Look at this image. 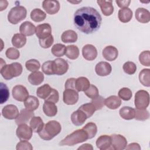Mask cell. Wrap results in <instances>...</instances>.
<instances>
[{
    "mask_svg": "<svg viewBox=\"0 0 150 150\" xmlns=\"http://www.w3.org/2000/svg\"><path fill=\"white\" fill-rule=\"evenodd\" d=\"M74 24L81 32L91 34L97 31L101 26L102 18L100 13L90 6L78 9L74 14Z\"/></svg>",
    "mask_w": 150,
    "mask_h": 150,
    "instance_id": "6da1fadb",
    "label": "cell"
},
{
    "mask_svg": "<svg viewBox=\"0 0 150 150\" xmlns=\"http://www.w3.org/2000/svg\"><path fill=\"white\" fill-rule=\"evenodd\" d=\"M62 129L60 124L55 120H52L47 122L43 128L38 134L39 137L46 141L52 139L55 136L58 135Z\"/></svg>",
    "mask_w": 150,
    "mask_h": 150,
    "instance_id": "7a4b0ae2",
    "label": "cell"
},
{
    "mask_svg": "<svg viewBox=\"0 0 150 150\" xmlns=\"http://www.w3.org/2000/svg\"><path fill=\"white\" fill-rule=\"evenodd\" d=\"M88 139L86 132L83 129H77L66 137L60 142V146H73L76 144L83 142Z\"/></svg>",
    "mask_w": 150,
    "mask_h": 150,
    "instance_id": "3957f363",
    "label": "cell"
},
{
    "mask_svg": "<svg viewBox=\"0 0 150 150\" xmlns=\"http://www.w3.org/2000/svg\"><path fill=\"white\" fill-rule=\"evenodd\" d=\"M22 64L18 62H14L1 67L0 72L4 79L9 80L13 77L19 76L22 74Z\"/></svg>",
    "mask_w": 150,
    "mask_h": 150,
    "instance_id": "277c9868",
    "label": "cell"
},
{
    "mask_svg": "<svg viewBox=\"0 0 150 150\" xmlns=\"http://www.w3.org/2000/svg\"><path fill=\"white\" fill-rule=\"evenodd\" d=\"M27 11L23 6H16L13 7L8 13V20L13 25L17 24L26 17Z\"/></svg>",
    "mask_w": 150,
    "mask_h": 150,
    "instance_id": "5b68a950",
    "label": "cell"
},
{
    "mask_svg": "<svg viewBox=\"0 0 150 150\" xmlns=\"http://www.w3.org/2000/svg\"><path fill=\"white\" fill-rule=\"evenodd\" d=\"M135 106L137 109H146L149 104V94L148 91L141 90L135 94Z\"/></svg>",
    "mask_w": 150,
    "mask_h": 150,
    "instance_id": "8992f818",
    "label": "cell"
},
{
    "mask_svg": "<svg viewBox=\"0 0 150 150\" xmlns=\"http://www.w3.org/2000/svg\"><path fill=\"white\" fill-rule=\"evenodd\" d=\"M111 139V145L110 149L114 150H122L127 145L126 138L120 134H112L110 135Z\"/></svg>",
    "mask_w": 150,
    "mask_h": 150,
    "instance_id": "52a82bcc",
    "label": "cell"
},
{
    "mask_svg": "<svg viewBox=\"0 0 150 150\" xmlns=\"http://www.w3.org/2000/svg\"><path fill=\"white\" fill-rule=\"evenodd\" d=\"M13 98L21 102L25 101L29 96V92L26 88L22 85L14 86L12 90Z\"/></svg>",
    "mask_w": 150,
    "mask_h": 150,
    "instance_id": "ba28073f",
    "label": "cell"
},
{
    "mask_svg": "<svg viewBox=\"0 0 150 150\" xmlns=\"http://www.w3.org/2000/svg\"><path fill=\"white\" fill-rule=\"evenodd\" d=\"M33 131L26 124L18 125L16 134L20 140H29L32 136Z\"/></svg>",
    "mask_w": 150,
    "mask_h": 150,
    "instance_id": "9c48e42d",
    "label": "cell"
},
{
    "mask_svg": "<svg viewBox=\"0 0 150 150\" xmlns=\"http://www.w3.org/2000/svg\"><path fill=\"white\" fill-rule=\"evenodd\" d=\"M79 100L78 91L74 89L65 88L63 94V100L66 104L74 105Z\"/></svg>",
    "mask_w": 150,
    "mask_h": 150,
    "instance_id": "30bf717a",
    "label": "cell"
},
{
    "mask_svg": "<svg viewBox=\"0 0 150 150\" xmlns=\"http://www.w3.org/2000/svg\"><path fill=\"white\" fill-rule=\"evenodd\" d=\"M53 67L54 74L62 76L65 74L69 69V64L67 61L62 58H57L53 60Z\"/></svg>",
    "mask_w": 150,
    "mask_h": 150,
    "instance_id": "8fae6325",
    "label": "cell"
},
{
    "mask_svg": "<svg viewBox=\"0 0 150 150\" xmlns=\"http://www.w3.org/2000/svg\"><path fill=\"white\" fill-rule=\"evenodd\" d=\"M19 114L17 107L13 104L5 105L2 110V116L8 120L16 119Z\"/></svg>",
    "mask_w": 150,
    "mask_h": 150,
    "instance_id": "7c38bea8",
    "label": "cell"
},
{
    "mask_svg": "<svg viewBox=\"0 0 150 150\" xmlns=\"http://www.w3.org/2000/svg\"><path fill=\"white\" fill-rule=\"evenodd\" d=\"M42 6L49 15H54L57 13L60 9V4L58 1L45 0L42 2Z\"/></svg>",
    "mask_w": 150,
    "mask_h": 150,
    "instance_id": "4fadbf2b",
    "label": "cell"
},
{
    "mask_svg": "<svg viewBox=\"0 0 150 150\" xmlns=\"http://www.w3.org/2000/svg\"><path fill=\"white\" fill-rule=\"evenodd\" d=\"M51 26L47 23H44L38 25L36 27V35L39 39H45L51 35Z\"/></svg>",
    "mask_w": 150,
    "mask_h": 150,
    "instance_id": "5bb4252c",
    "label": "cell"
},
{
    "mask_svg": "<svg viewBox=\"0 0 150 150\" xmlns=\"http://www.w3.org/2000/svg\"><path fill=\"white\" fill-rule=\"evenodd\" d=\"M82 54L83 57L88 61L94 60L97 56V50L94 46L87 44L83 47Z\"/></svg>",
    "mask_w": 150,
    "mask_h": 150,
    "instance_id": "9a60e30c",
    "label": "cell"
},
{
    "mask_svg": "<svg viewBox=\"0 0 150 150\" xmlns=\"http://www.w3.org/2000/svg\"><path fill=\"white\" fill-rule=\"evenodd\" d=\"M111 64L106 62H100L95 67L96 73L100 76H107L111 73Z\"/></svg>",
    "mask_w": 150,
    "mask_h": 150,
    "instance_id": "2e32d148",
    "label": "cell"
},
{
    "mask_svg": "<svg viewBox=\"0 0 150 150\" xmlns=\"http://www.w3.org/2000/svg\"><path fill=\"white\" fill-rule=\"evenodd\" d=\"M34 112L32 111H30L26 108L22 109L18 117L15 119V122L17 125L22 124H26L28 122L32 117H34Z\"/></svg>",
    "mask_w": 150,
    "mask_h": 150,
    "instance_id": "e0dca14e",
    "label": "cell"
},
{
    "mask_svg": "<svg viewBox=\"0 0 150 150\" xmlns=\"http://www.w3.org/2000/svg\"><path fill=\"white\" fill-rule=\"evenodd\" d=\"M87 118V117L86 114L80 109L74 111L71 115V122L76 126H80L83 125Z\"/></svg>",
    "mask_w": 150,
    "mask_h": 150,
    "instance_id": "ac0fdd59",
    "label": "cell"
},
{
    "mask_svg": "<svg viewBox=\"0 0 150 150\" xmlns=\"http://www.w3.org/2000/svg\"><path fill=\"white\" fill-rule=\"evenodd\" d=\"M102 54L105 60L108 61H114L118 56V51L117 49L113 46H107L103 50Z\"/></svg>",
    "mask_w": 150,
    "mask_h": 150,
    "instance_id": "d6986e66",
    "label": "cell"
},
{
    "mask_svg": "<svg viewBox=\"0 0 150 150\" xmlns=\"http://www.w3.org/2000/svg\"><path fill=\"white\" fill-rule=\"evenodd\" d=\"M136 19L140 23H146L150 21V12L144 8H138L135 11Z\"/></svg>",
    "mask_w": 150,
    "mask_h": 150,
    "instance_id": "ffe728a7",
    "label": "cell"
},
{
    "mask_svg": "<svg viewBox=\"0 0 150 150\" xmlns=\"http://www.w3.org/2000/svg\"><path fill=\"white\" fill-rule=\"evenodd\" d=\"M97 147L101 150L108 149L111 147V139L110 135H103L100 136L96 140Z\"/></svg>",
    "mask_w": 150,
    "mask_h": 150,
    "instance_id": "44dd1931",
    "label": "cell"
},
{
    "mask_svg": "<svg viewBox=\"0 0 150 150\" xmlns=\"http://www.w3.org/2000/svg\"><path fill=\"white\" fill-rule=\"evenodd\" d=\"M19 32L24 36H32L36 32V27L32 22L25 21L21 25Z\"/></svg>",
    "mask_w": 150,
    "mask_h": 150,
    "instance_id": "7402d4cb",
    "label": "cell"
},
{
    "mask_svg": "<svg viewBox=\"0 0 150 150\" xmlns=\"http://www.w3.org/2000/svg\"><path fill=\"white\" fill-rule=\"evenodd\" d=\"M97 3L101 8V11L104 16H110L114 12V6L112 1H97Z\"/></svg>",
    "mask_w": 150,
    "mask_h": 150,
    "instance_id": "603a6c76",
    "label": "cell"
},
{
    "mask_svg": "<svg viewBox=\"0 0 150 150\" xmlns=\"http://www.w3.org/2000/svg\"><path fill=\"white\" fill-rule=\"evenodd\" d=\"M43 111L45 114L48 117H54L57 113V108L55 103L45 101L43 105Z\"/></svg>",
    "mask_w": 150,
    "mask_h": 150,
    "instance_id": "cb8c5ba5",
    "label": "cell"
},
{
    "mask_svg": "<svg viewBox=\"0 0 150 150\" xmlns=\"http://www.w3.org/2000/svg\"><path fill=\"white\" fill-rule=\"evenodd\" d=\"M104 104L110 109L115 110L121 105V100L117 96H111L105 99Z\"/></svg>",
    "mask_w": 150,
    "mask_h": 150,
    "instance_id": "d4e9b609",
    "label": "cell"
},
{
    "mask_svg": "<svg viewBox=\"0 0 150 150\" xmlns=\"http://www.w3.org/2000/svg\"><path fill=\"white\" fill-rule=\"evenodd\" d=\"M28 80L31 84L38 86L43 81L44 75L42 72L39 71L32 72L29 75Z\"/></svg>",
    "mask_w": 150,
    "mask_h": 150,
    "instance_id": "484cf974",
    "label": "cell"
},
{
    "mask_svg": "<svg viewBox=\"0 0 150 150\" xmlns=\"http://www.w3.org/2000/svg\"><path fill=\"white\" fill-rule=\"evenodd\" d=\"M119 114L122 118L126 120H130L134 118L135 110L128 106H124L120 110Z\"/></svg>",
    "mask_w": 150,
    "mask_h": 150,
    "instance_id": "4316f807",
    "label": "cell"
},
{
    "mask_svg": "<svg viewBox=\"0 0 150 150\" xmlns=\"http://www.w3.org/2000/svg\"><path fill=\"white\" fill-rule=\"evenodd\" d=\"M118 17L120 22L127 23L129 22L132 18V11L128 8H121L118 11Z\"/></svg>",
    "mask_w": 150,
    "mask_h": 150,
    "instance_id": "83f0119b",
    "label": "cell"
},
{
    "mask_svg": "<svg viewBox=\"0 0 150 150\" xmlns=\"http://www.w3.org/2000/svg\"><path fill=\"white\" fill-rule=\"evenodd\" d=\"M77 33L73 30H67L64 31L61 36L62 42L66 43L76 42L77 40Z\"/></svg>",
    "mask_w": 150,
    "mask_h": 150,
    "instance_id": "f1b7e54d",
    "label": "cell"
},
{
    "mask_svg": "<svg viewBox=\"0 0 150 150\" xmlns=\"http://www.w3.org/2000/svg\"><path fill=\"white\" fill-rule=\"evenodd\" d=\"M25 108L30 111H35L39 106V101L38 98L33 96H29L24 101Z\"/></svg>",
    "mask_w": 150,
    "mask_h": 150,
    "instance_id": "f546056e",
    "label": "cell"
},
{
    "mask_svg": "<svg viewBox=\"0 0 150 150\" xmlns=\"http://www.w3.org/2000/svg\"><path fill=\"white\" fill-rule=\"evenodd\" d=\"M44 123L40 117H33L30 121V127L33 132L39 133L44 127Z\"/></svg>",
    "mask_w": 150,
    "mask_h": 150,
    "instance_id": "4dcf8cb0",
    "label": "cell"
},
{
    "mask_svg": "<svg viewBox=\"0 0 150 150\" xmlns=\"http://www.w3.org/2000/svg\"><path fill=\"white\" fill-rule=\"evenodd\" d=\"M26 43V38L21 33L14 34L12 38V44L16 48H21Z\"/></svg>",
    "mask_w": 150,
    "mask_h": 150,
    "instance_id": "1f68e13d",
    "label": "cell"
},
{
    "mask_svg": "<svg viewBox=\"0 0 150 150\" xmlns=\"http://www.w3.org/2000/svg\"><path fill=\"white\" fill-rule=\"evenodd\" d=\"M52 90V88L48 84H45L44 85L38 87L36 90V95L38 97L46 100L50 95Z\"/></svg>",
    "mask_w": 150,
    "mask_h": 150,
    "instance_id": "d6a6232c",
    "label": "cell"
},
{
    "mask_svg": "<svg viewBox=\"0 0 150 150\" xmlns=\"http://www.w3.org/2000/svg\"><path fill=\"white\" fill-rule=\"evenodd\" d=\"M90 86V83L87 78L85 77H80L76 79V90L79 91H84Z\"/></svg>",
    "mask_w": 150,
    "mask_h": 150,
    "instance_id": "836d02e7",
    "label": "cell"
},
{
    "mask_svg": "<svg viewBox=\"0 0 150 150\" xmlns=\"http://www.w3.org/2000/svg\"><path fill=\"white\" fill-rule=\"evenodd\" d=\"M139 82L145 87L150 86V69H144L139 74Z\"/></svg>",
    "mask_w": 150,
    "mask_h": 150,
    "instance_id": "e575fe53",
    "label": "cell"
},
{
    "mask_svg": "<svg viewBox=\"0 0 150 150\" xmlns=\"http://www.w3.org/2000/svg\"><path fill=\"white\" fill-rule=\"evenodd\" d=\"M46 17V14L39 8L33 9L30 12V18L32 21L36 22H40L45 20Z\"/></svg>",
    "mask_w": 150,
    "mask_h": 150,
    "instance_id": "d590c367",
    "label": "cell"
},
{
    "mask_svg": "<svg viewBox=\"0 0 150 150\" xmlns=\"http://www.w3.org/2000/svg\"><path fill=\"white\" fill-rule=\"evenodd\" d=\"M66 56L71 60H75L79 56V49L76 45H69L66 46Z\"/></svg>",
    "mask_w": 150,
    "mask_h": 150,
    "instance_id": "8d00e7d4",
    "label": "cell"
},
{
    "mask_svg": "<svg viewBox=\"0 0 150 150\" xmlns=\"http://www.w3.org/2000/svg\"><path fill=\"white\" fill-rule=\"evenodd\" d=\"M82 129L86 132L88 136V139H91L94 138L96 136L97 131V127L96 124L92 122L87 123Z\"/></svg>",
    "mask_w": 150,
    "mask_h": 150,
    "instance_id": "74e56055",
    "label": "cell"
},
{
    "mask_svg": "<svg viewBox=\"0 0 150 150\" xmlns=\"http://www.w3.org/2000/svg\"><path fill=\"white\" fill-rule=\"evenodd\" d=\"M66 47L61 43H57L53 46L51 49L52 53L56 57H62L65 54Z\"/></svg>",
    "mask_w": 150,
    "mask_h": 150,
    "instance_id": "f35d334b",
    "label": "cell"
},
{
    "mask_svg": "<svg viewBox=\"0 0 150 150\" xmlns=\"http://www.w3.org/2000/svg\"><path fill=\"white\" fill-rule=\"evenodd\" d=\"M79 109L83 111L86 114L87 118L91 117L94 113L95 111L96 110L95 107L91 103H88L84 104L81 105L79 108Z\"/></svg>",
    "mask_w": 150,
    "mask_h": 150,
    "instance_id": "ab89813d",
    "label": "cell"
},
{
    "mask_svg": "<svg viewBox=\"0 0 150 150\" xmlns=\"http://www.w3.org/2000/svg\"><path fill=\"white\" fill-rule=\"evenodd\" d=\"M0 98L1 104L5 103L9 97V91L6 85L3 83H0Z\"/></svg>",
    "mask_w": 150,
    "mask_h": 150,
    "instance_id": "60d3db41",
    "label": "cell"
},
{
    "mask_svg": "<svg viewBox=\"0 0 150 150\" xmlns=\"http://www.w3.org/2000/svg\"><path fill=\"white\" fill-rule=\"evenodd\" d=\"M25 67L28 70L35 72L39 70L40 67V64L39 62L36 59H30L25 63Z\"/></svg>",
    "mask_w": 150,
    "mask_h": 150,
    "instance_id": "b9f144b4",
    "label": "cell"
},
{
    "mask_svg": "<svg viewBox=\"0 0 150 150\" xmlns=\"http://www.w3.org/2000/svg\"><path fill=\"white\" fill-rule=\"evenodd\" d=\"M42 71L47 75L54 74L53 67V60H48L44 62L42 66Z\"/></svg>",
    "mask_w": 150,
    "mask_h": 150,
    "instance_id": "7bdbcfd3",
    "label": "cell"
},
{
    "mask_svg": "<svg viewBox=\"0 0 150 150\" xmlns=\"http://www.w3.org/2000/svg\"><path fill=\"white\" fill-rule=\"evenodd\" d=\"M139 61L141 64L145 66H150V53L149 50L142 52L139 56Z\"/></svg>",
    "mask_w": 150,
    "mask_h": 150,
    "instance_id": "ee69618b",
    "label": "cell"
},
{
    "mask_svg": "<svg viewBox=\"0 0 150 150\" xmlns=\"http://www.w3.org/2000/svg\"><path fill=\"white\" fill-rule=\"evenodd\" d=\"M149 117V114L148 111L146 109H136L135 115L134 118L138 121H145Z\"/></svg>",
    "mask_w": 150,
    "mask_h": 150,
    "instance_id": "f6af8a7d",
    "label": "cell"
},
{
    "mask_svg": "<svg viewBox=\"0 0 150 150\" xmlns=\"http://www.w3.org/2000/svg\"><path fill=\"white\" fill-rule=\"evenodd\" d=\"M124 71L129 75L134 74L137 70V66L132 62H127L122 66Z\"/></svg>",
    "mask_w": 150,
    "mask_h": 150,
    "instance_id": "bcb514c9",
    "label": "cell"
},
{
    "mask_svg": "<svg viewBox=\"0 0 150 150\" xmlns=\"http://www.w3.org/2000/svg\"><path fill=\"white\" fill-rule=\"evenodd\" d=\"M118 94L119 97L124 101L129 100L132 96L131 90L127 87H123L121 88L119 90Z\"/></svg>",
    "mask_w": 150,
    "mask_h": 150,
    "instance_id": "7dc6e473",
    "label": "cell"
},
{
    "mask_svg": "<svg viewBox=\"0 0 150 150\" xmlns=\"http://www.w3.org/2000/svg\"><path fill=\"white\" fill-rule=\"evenodd\" d=\"M6 56L7 58L11 60H16L20 56L19 51L14 47L8 48L5 52Z\"/></svg>",
    "mask_w": 150,
    "mask_h": 150,
    "instance_id": "c3c4849f",
    "label": "cell"
},
{
    "mask_svg": "<svg viewBox=\"0 0 150 150\" xmlns=\"http://www.w3.org/2000/svg\"><path fill=\"white\" fill-rule=\"evenodd\" d=\"M85 94L90 98H94L98 96V90L96 86L90 84L89 87L84 91Z\"/></svg>",
    "mask_w": 150,
    "mask_h": 150,
    "instance_id": "681fc988",
    "label": "cell"
},
{
    "mask_svg": "<svg viewBox=\"0 0 150 150\" xmlns=\"http://www.w3.org/2000/svg\"><path fill=\"white\" fill-rule=\"evenodd\" d=\"M104 100L105 99L101 96H98L97 97L93 98L91 103L94 105L96 108V110H101L104 104Z\"/></svg>",
    "mask_w": 150,
    "mask_h": 150,
    "instance_id": "f907efd6",
    "label": "cell"
},
{
    "mask_svg": "<svg viewBox=\"0 0 150 150\" xmlns=\"http://www.w3.org/2000/svg\"><path fill=\"white\" fill-rule=\"evenodd\" d=\"M53 42H54V38L52 35L45 39H39L40 46L44 49H47L50 47L52 46V45L53 43Z\"/></svg>",
    "mask_w": 150,
    "mask_h": 150,
    "instance_id": "816d5d0a",
    "label": "cell"
},
{
    "mask_svg": "<svg viewBox=\"0 0 150 150\" xmlns=\"http://www.w3.org/2000/svg\"><path fill=\"white\" fill-rule=\"evenodd\" d=\"M16 149L17 150H32L33 149V146L27 140H21V141L17 144Z\"/></svg>",
    "mask_w": 150,
    "mask_h": 150,
    "instance_id": "f5cc1de1",
    "label": "cell"
},
{
    "mask_svg": "<svg viewBox=\"0 0 150 150\" xmlns=\"http://www.w3.org/2000/svg\"><path fill=\"white\" fill-rule=\"evenodd\" d=\"M59 99V92L56 89L52 88L51 93L48 96V97L45 100L47 101L52 102V103H56L58 102Z\"/></svg>",
    "mask_w": 150,
    "mask_h": 150,
    "instance_id": "db71d44e",
    "label": "cell"
},
{
    "mask_svg": "<svg viewBox=\"0 0 150 150\" xmlns=\"http://www.w3.org/2000/svg\"><path fill=\"white\" fill-rule=\"evenodd\" d=\"M76 79L75 78H69L68 79L66 83H65V88H70V89H74L76 90Z\"/></svg>",
    "mask_w": 150,
    "mask_h": 150,
    "instance_id": "11a10c76",
    "label": "cell"
},
{
    "mask_svg": "<svg viewBox=\"0 0 150 150\" xmlns=\"http://www.w3.org/2000/svg\"><path fill=\"white\" fill-rule=\"evenodd\" d=\"M115 2L118 7L121 8H128L131 3V1H115Z\"/></svg>",
    "mask_w": 150,
    "mask_h": 150,
    "instance_id": "9f6ffc18",
    "label": "cell"
},
{
    "mask_svg": "<svg viewBox=\"0 0 150 150\" xmlns=\"http://www.w3.org/2000/svg\"><path fill=\"white\" fill-rule=\"evenodd\" d=\"M126 149H128V150H140L141 146L140 145L138 144V143H135V142H133V143H131L129 144L128 145H127L125 147Z\"/></svg>",
    "mask_w": 150,
    "mask_h": 150,
    "instance_id": "6f0895ef",
    "label": "cell"
},
{
    "mask_svg": "<svg viewBox=\"0 0 150 150\" xmlns=\"http://www.w3.org/2000/svg\"><path fill=\"white\" fill-rule=\"evenodd\" d=\"M77 149H83V150H93V147L90 144H84L79 146Z\"/></svg>",
    "mask_w": 150,
    "mask_h": 150,
    "instance_id": "680465c9",
    "label": "cell"
},
{
    "mask_svg": "<svg viewBox=\"0 0 150 150\" xmlns=\"http://www.w3.org/2000/svg\"><path fill=\"white\" fill-rule=\"evenodd\" d=\"M8 2L7 1H0V11H2L5 9L8 6Z\"/></svg>",
    "mask_w": 150,
    "mask_h": 150,
    "instance_id": "91938a15",
    "label": "cell"
},
{
    "mask_svg": "<svg viewBox=\"0 0 150 150\" xmlns=\"http://www.w3.org/2000/svg\"><path fill=\"white\" fill-rule=\"evenodd\" d=\"M69 2H70V3H73V4H77V3L81 2V1H77V2H76V1H75V2H74V1H69Z\"/></svg>",
    "mask_w": 150,
    "mask_h": 150,
    "instance_id": "94428289",
    "label": "cell"
}]
</instances>
